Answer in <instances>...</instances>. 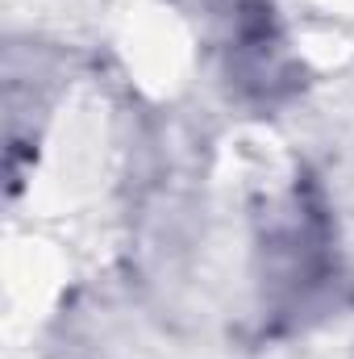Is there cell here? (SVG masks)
Returning <instances> with one entry per match:
<instances>
[{
	"mask_svg": "<svg viewBox=\"0 0 354 359\" xmlns=\"http://www.w3.org/2000/svg\"><path fill=\"white\" fill-rule=\"evenodd\" d=\"M225 76L242 100L279 104L296 92V63L271 0H234L225 34Z\"/></svg>",
	"mask_w": 354,
	"mask_h": 359,
	"instance_id": "cell-2",
	"label": "cell"
},
{
	"mask_svg": "<svg viewBox=\"0 0 354 359\" xmlns=\"http://www.w3.org/2000/svg\"><path fill=\"white\" fill-rule=\"evenodd\" d=\"M342 288V259L330 209L321 188L309 176L296 184L259 217V292L263 318L283 326H304L321 318Z\"/></svg>",
	"mask_w": 354,
	"mask_h": 359,
	"instance_id": "cell-1",
	"label": "cell"
}]
</instances>
